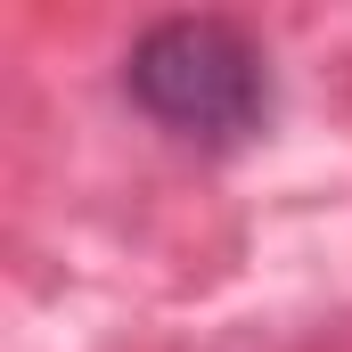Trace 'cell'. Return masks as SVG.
<instances>
[{
	"mask_svg": "<svg viewBox=\"0 0 352 352\" xmlns=\"http://www.w3.org/2000/svg\"><path fill=\"white\" fill-rule=\"evenodd\" d=\"M123 90L156 131L197 140V148H238L270 115L263 50L230 16H164V25H148L131 41V58H123Z\"/></svg>",
	"mask_w": 352,
	"mask_h": 352,
	"instance_id": "1",
	"label": "cell"
}]
</instances>
